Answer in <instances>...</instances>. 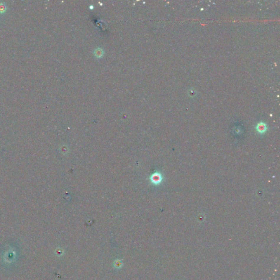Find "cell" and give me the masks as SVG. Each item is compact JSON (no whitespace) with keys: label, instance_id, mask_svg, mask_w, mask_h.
<instances>
[{"label":"cell","instance_id":"obj_5","mask_svg":"<svg viewBox=\"0 0 280 280\" xmlns=\"http://www.w3.org/2000/svg\"><path fill=\"white\" fill-rule=\"evenodd\" d=\"M56 254L60 256H61L63 254V250L62 249H57L56 250Z\"/></svg>","mask_w":280,"mask_h":280},{"label":"cell","instance_id":"obj_2","mask_svg":"<svg viewBox=\"0 0 280 280\" xmlns=\"http://www.w3.org/2000/svg\"><path fill=\"white\" fill-rule=\"evenodd\" d=\"M123 265V263L122 261V260H120L119 259H116V261H114V263H113V266L116 269H119L122 268Z\"/></svg>","mask_w":280,"mask_h":280},{"label":"cell","instance_id":"obj_1","mask_svg":"<svg viewBox=\"0 0 280 280\" xmlns=\"http://www.w3.org/2000/svg\"><path fill=\"white\" fill-rule=\"evenodd\" d=\"M256 130L259 134H264L268 130V126L264 122H260L256 125Z\"/></svg>","mask_w":280,"mask_h":280},{"label":"cell","instance_id":"obj_3","mask_svg":"<svg viewBox=\"0 0 280 280\" xmlns=\"http://www.w3.org/2000/svg\"><path fill=\"white\" fill-rule=\"evenodd\" d=\"M153 182L155 183H159L161 181L162 177L160 174H155L153 177Z\"/></svg>","mask_w":280,"mask_h":280},{"label":"cell","instance_id":"obj_4","mask_svg":"<svg viewBox=\"0 0 280 280\" xmlns=\"http://www.w3.org/2000/svg\"><path fill=\"white\" fill-rule=\"evenodd\" d=\"M6 10V6L4 4H0V13H3Z\"/></svg>","mask_w":280,"mask_h":280}]
</instances>
